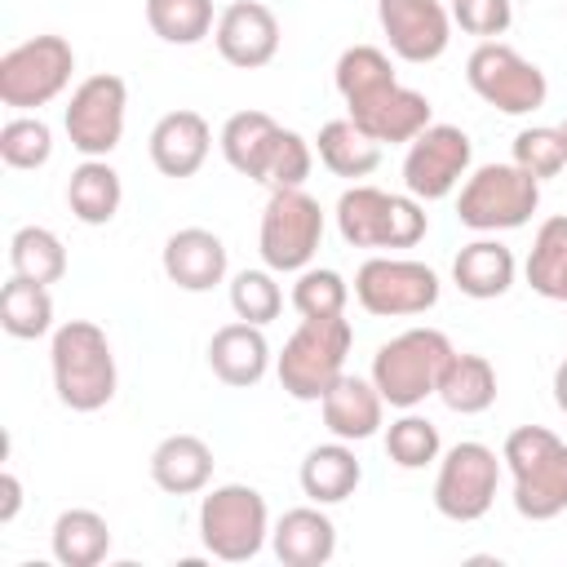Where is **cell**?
Wrapping results in <instances>:
<instances>
[{
  "instance_id": "obj_1",
  "label": "cell",
  "mask_w": 567,
  "mask_h": 567,
  "mask_svg": "<svg viewBox=\"0 0 567 567\" xmlns=\"http://www.w3.org/2000/svg\"><path fill=\"white\" fill-rule=\"evenodd\" d=\"M337 93L350 111V120L372 137V142H390V146H408L421 128L434 124V106L425 93L399 84L394 62L385 49L377 44H350L337 66H332Z\"/></svg>"
},
{
  "instance_id": "obj_2",
  "label": "cell",
  "mask_w": 567,
  "mask_h": 567,
  "mask_svg": "<svg viewBox=\"0 0 567 567\" xmlns=\"http://www.w3.org/2000/svg\"><path fill=\"white\" fill-rule=\"evenodd\" d=\"M49 372L58 403L71 412H97L115 399L120 372L111 337L93 319H66L49 337Z\"/></svg>"
},
{
  "instance_id": "obj_3",
  "label": "cell",
  "mask_w": 567,
  "mask_h": 567,
  "mask_svg": "<svg viewBox=\"0 0 567 567\" xmlns=\"http://www.w3.org/2000/svg\"><path fill=\"white\" fill-rule=\"evenodd\" d=\"M501 461L514 478V509L527 523H549L567 509V443L545 425L509 430Z\"/></svg>"
},
{
  "instance_id": "obj_4",
  "label": "cell",
  "mask_w": 567,
  "mask_h": 567,
  "mask_svg": "<svg viewBox=\"0 0 567 567\" xmlns=\"http://www.w3.org/2000/svg\"><path fill=\"white\" fill-rule=\"evenodd\" d=\"M350 346H354V328L346 315L301 319L297 332L275 354V372H279L284 394H292L297 403H319L337 385V377L346 372Z\"/></svg>"
},
{
  "instance_id": "obj_5",
  "label": "cell",
  "mask_w": 567,
  "mask_h": 567,
  "mask_svg": "<svg viewBox=\"0 0 567 567\" xmlns=\"http://www.w3.org/2000/svg\"><path fill=\"white\" fill-rule=\"evenodd\" d=\"M452 354H456V346L447 341V332H439V328H408V332H399V337L377 346V354H372V385L399 412L421 408L439 390V377H443Z\"/></svg>"
},
{
  "instance_id": "obj_6",
  "label": "cell",
  "mask_w": 567,
  "mask_h": 567,
  "mask_svg": "<svg viewBox=\"0 0 567 567\" xmlns=\"http://www.w3.org/2000/svg\"><path fill=\"white\" fill-rule=\"evenodd\" d=\"M337 230L350 248H412L425 239L430 217L416 195H390L354 182L337 199Z\"/></svg>"
},
{
  "instance_id": "obj_7",
  "label": "cell",
  "mask_w": 567,
  "mask_h": 567,
  "mask_svg": "<svg viewBox=\"0 0 567 567\" xmlns=\"http://www.w3.org/2000/svg\"><path fill=\"white\" fill-rule=\"evenodd\" d=\"M199 540L221 563H248L270 540V509L266 496L248 483L204 487L199 496Z\"/></svg>"
},
{
  "instance_id": "obj_8",
  "label": "cell",
  "mask_w": 567,
  "mask_h": 567,
  "mask_svg": "<svg viewBox=\"0 0 567 567\" xmlns=\"http://www.w3.org/2000/svg\"><path fill=\"white\" fill-rule=\"evenodd\" d=\"M536 208H540V182L532 173H523L514 159L474 168L456 195V221L478 235L518 230L532 221Z\"/></svg>"
},
{
  "instance_id": "obj_9",
  "label": "cell",
  "mask_w": 567,
  "mask_h": 567,
  "mask_svg": "<svg viewBox=\"0 0 567 567\" xmlns=\"http://www.w3.org/2000/svg\"><path fill=\"white\" fill-rule=\"evenodd\" d=\"M323 244V208L315 195H306V186H284L270 190L266 208H261V230H257V248L261 261L275 275H297L315 261Z\"/></svg>"
},
{
  "instance_id": "obj_10",
  "label": "cell",
  "mask_w": 567,
  "mask_h": 567,
  "mask_svg": "<svg viewBox=\"0 0 567 567\" xmlns=\"http://www.w3.org/2000/svg\"><path fill=\"white\" fill-rule=\"evenodd\" d=\"M75 49L62 35H31L0 58V102L9 111H40L66 93Z\"/></svg>"
},
{
  "instance_id": "obj_11",
  "label": "cell",
  "mask_w": 567,
  "mask_h": 567,
  "mask_svg": "<svg viewBox=\"0 0 567 567\" xmlns=\"http://www.w3.org/2000/svg\"><path fill=\"white\" fill-rule=\"evenodd\" d=\"M465 80L501 115H532L549 97L545 71L527 62L518 49H509L505 40H478V49L465 58Z\"/></svg>"
},
{
  "instance_id": "obj_12",
  "label": "cell",
  "mask_w": 567,
  "mask_h": 567,
  "mask_svg": "<svg viewBox=\"0 0 567 567\" xmlns=\"http://www.w3.org/2000/svg\"><path fill=\"white\" fill-rule=\"evenodd\" d=\"M439 275L412 257H368L354 270V301L377 319H412L439 306Z\"/></svg>"
},
{
  "instance_id": "obj_13",
  "label": "cell",
  "mask_w": 567,
  "mask_h": 567,
  "mask_svg": "<svg viewBox=\"0 0 567 567\" xmlns=\"http://www.w3.org/2000/svg\"><path fill=\"white\" fill-rule=\"evenodd\" d=\"M124 120H128V84L111 71L80 80L71 89V102L62 106L66 142L84 159H106L124 137Z\"/></svg>"
},
{
  "instance_id": "obj_14",
  "label": "cell",
  "mask_w": 567,
  "mask_h": 567,
  "mask_svg": "<svg viewBox=\"0 0 567 567\" xmlns=\"http://www.w3.org/2000/svg\"><path fill=\"white\" fill-rule=\"evenodd\" d=\"M501 456L487 443H452L439 456V474H434V509L452 523H478L492 501H496V483H501Z\"/></svg>"
},
{
  "instance_id": "obj_15",
  "label": "cell",
  "mask_w": 567,
  "mask_h": 567,
  "mask_svg": "<svg viewBox=\"0 0 567 567\" xmlns=\"http://www.w3.org/2000/svg\"><path fill=\"white\" fill-rule=\"evenodd\" d=\"M470 159H474V142H470L465 128H456V124H430V128H421L408 142L403 186L421 204L447 199L461 186V177H470Z\"/></svg>"
},
{
  "instance_id": "obj_16",
  "label": "cell",
  "mask_w": 567,
  "mask_h": 567,
  "mask_svg": "<svg viewBox=\"0 0 567 567\" xmlns=\"http://www.w3.org/2000/svg\"><path fill=\"white\" fill-rule=\"evenodd\" d=\"M377 22L394 58L425 66L452 44V9L443 0H377Z\"/></svg>"
},
{
  "instance_id": "obj_17",
  "label": "cell",
  "mask_w": 567,
  "mask_h": 567,
  "mask_svg": "<svg viewBox=\"0 0 567 567\" xmlns=\"http://www.w3.org/2000/svg\"><path fill=\"white\" fill-rule=\"evenodd\" d=\"M213 44H217L221 62H230L239 71H257V66L275 62V53H279V18L261 0H235L217 13Z\"/></svg>"
},
{
  "instance_id": "obj_18",
  "label": "cell",
  "mask_w": 567,
  "mask_h": 567,
  "mask_svg": "<svg viewBox=\"0 0 567 567\" xmlns=\"http://www.w3.org/2000/svg\"><path fill=\"white\" fill-rule=\"evenodd\" d=\"M146 151H151V164H155L159 177L182 182V177H195L204 168V159L213 151V128L199 111L177 106V111L155 120V128L146 137Z\"/></svg>"
},
{
  "instance_id": "obj_19",
  "label": "cell",
  "mask_w": 567,
  "mask_h": 567,
  "mask_svg": "<svg viewBox=\"0 0 567 567\" xmlns=\"http://www.w3.org/2000/svg\"><path fill=\"white\" fill-rule=\"evenodd\" d=\"M159 266H164L168 284H177L182 292H213L226 279L230 257H226L221 235H213L204 226H182L164 239Z\"/></svg>"
},
{
  "instance_id": "obj_20",
  "label": "cell",
  "mask_w": 567,
  "mask_h": 567,
  "mask_svg": "<svg viewBox=\"0 0 567 567\" xmlns=\"http://www.w3.org/2000/svg\"><path fill=\"white\" fill-rule=\"evenodd\" d=\"M270 363H275V354H270V341H266L261 323L235 319V323H221L208 337V368L230 390H252L270 372Z\"/></svg>"
},
{
  "instance_id": "obj_21",
  "label": "cell",
  "mask_w": 567,
  "mask_h": 567,
  "mask_svg": "<svg viewBox=\"0 0 567 567\" xmlns=\"http://www.w3.org/2000/svg\"><path fill=\"white\" fill-rule=\"evenodd\" d=\"M319 412H323L328 434L332 439H346V443H363V439L381 434V425H385V399L372 385V377L341 372L337 385L319 399Z\"/></svg>"
},
{
  "instance_id": "obj_22",
  "label": "cell",
  "mask_w": 567,
  "mask_h": 567,
  "mask_svg": "<svg viewBox=\"0 0 567 567\" xmlns=\"http://www.w3.org/2000/svg\"><path fill=\"white\" fill-rule=\"evenodd\" d=\"M270 549L284 567H323L337 554V523L315 501L284 509V518L270 527Z\"/></svg>"
},
{
  "instance_id": "obj_23",
  "label": "cell",
  "mask_w": 567,
  "mask_h": 567,
  "mask_svg": "<svg viewBox=\"0 0 567 567\" xmlns=\"http://www.w3.org/2000/svg\"><path fill=\"white\" fill-rule=\"evenodd\" d=\"M213 447L199 434H168L151 452V483L168 496H195L213 483Z\"/></svg>"
},
{
  "instance_id": "obj_24",
  "label": "cell",
  "mask_w": 567,
  "mask_h": 567,
  "mask_svg": "<svg viewBox=\"0 0 567 567\" xmlns=\"http://www.w3.org/2000/svg\"><path fill=\"white\" fill-rule=\"evenodd\" d=\"M514 279H518V261H514V252L501 244V239H470L456 257H452V284L465 292V297H474V301H496V297H505L509 288H514Z\"/></svg>"
},
{
  "instance_id": "obj_25",
  "label": "cell",
  "mask_w": 567,
  "mask_h": 567,
  "mask_svg": "<svg viewBox=\"0 0 567 567\" xmlns=\"http://www.w3.org/2000/svg\"><path fill=\"white\" fill-rule=\"evenodd\" d=\"M297 483L301 492L315 501V505H341L354 496V487L363 483V465L354 456V447L346 439H332V443H315L297 470Z\"/></svg>"
},
{
  "instance_id": "obj_26",
  "label": "cell",
  "mask_w": 567,
  "mask_h": 567,
  "mask_svg": "<svg viewBox=\"0 0 567 567\" xmlns=\"http://www.w3.org/2000/svg\"><path fill=\"white\" fill-rule=\"evenodd\" d=\"M279 128H284V124H279L275 115H266V111H235V115L221 124L217 146H221L226 164H230L239 177L261 182V173H266V159H270V146H275Z\"/></svg>"
},
{
  "instance_id": "obj_27",
  "label": "cell",
  "mask_w": 567,
  "mask_h": 567,
  "mask_svg": "<svg viewBox=\"0 0 567 567\" xmlns=\"http://www.w3.org/2000/svg\"><path fill=\"white\" fill-rule=\"evenodd\" d=\"M124 204L120 173L106 159H84L66 177V208L80 226H111Z\"/></svg>"
},
{
  "instance_id": "obj_28",
  "label": "cell",
  "mask_w": 567,
  "mask_h": 567,
  "mask_svg": "<svg viewBox=\"0 0 567 567\" xmlns=\"http://www.w3.org/2000/svg\"><path fill=\"white\" fill-rule=\"evenodd\" d=\"M447 412L456 416H478L496 403V368L483 359V354H470V350H456L439 377V390Z\"/></svg>"
},
{
  "instance_id": "obj_29",
  "label": "cell",
  "mask_w": 567,
  "mask_h": 567,
  "mask_svg": "<svg viewBox=\"0 0 567 567\" xmlns=\"http://www.w3.org/2000/svg\"><path fill=\"white\" fill-rule=\"evenodd\" d=\"M49 549L62 567H97L111 554V527L97 509H62L49 532Z\"/></svg>"
},
{
  "instance_id": "obj_30",
  "label": "cell",
  "mask_w": 567,
  "mask_h": 567,
  "mask_svg": "<svg viewBox=\"0 0 567 567\" xmlns=\"http://www.w3.org/2000/svg\"><path fill=\"white\" fill-rule=\"evenodd\" d=\"M315 155H319V164H323L332 177L359 182V177L377 173V164H381V142H372V137L346 115V120H328V124L319 128Z\"/></svg>"
},
{
  "instance_id": "obj_31",
  "label": "cell",
  "mask_w": 567,
  "mask_h": 567,
  "mask_svg": "<svg viewBox=\"0 0 567 567\" xmlns=\"http://www.w3.org/2000/svg\"><path fill=\"white\" fill-rule=\"evenodd\" d=\"M0 328L18 341L53 337V292H49V284L9 275V284L0 288Z\"/></svg>"
},
{
  "instance_id": "obj_32",
  "label": "cell",
  "mask_w": 567,
  "mask_h": 567,
  "mask_svg": "<svg viewBox=\"0 0 567 567\" xmlns=\"http://www.w3.org/2000/svg\"><path fill=\"white\" fill-rule=\"evenodd\" d=\"M523 275L532 284V292H540L545 301L567 306V217H545L540 221Z\"/></svg>"
},
{
  "instance_id": "obj_33",
  "label": "cell",
  "mask_w": 567,
  "mask_h": 567,
  "mask_svg": "<svg viewBox=\"0 0 567 567\" xmlns=\"http://www.w3.org/2000/svg\"><path fill=\"white\" fill-rule=\"evenodd\" d=\"M9 270L35 284H58L66 275V244L49 226H18L9 239Z\"/></svg>"
},
{
  "instance_id": "obj_34",
  "label": "cell",
  "mask_w": 567,
  "mask_h": 567,
  "mask_svg": "<svg viewBox=\"0 0 567 567\" xmlns=\"http://www.w3.org/2000/svg\"><path fill=\"white\" fill-rule=\"evenodd\" d=\"M146 27L164 44H199L213 35L217 13L213 0H146Z\"/></svg>"
},
{
  "instance_id": "obj_35",
  "label": "cell",
  "mask_w": 567,
  "mask_h": 567,
  "mask_svg": "<svg viewBox=\"0 0 567 567\" xmlns=\"http://www.w3.org/2000/svg\"><path fill=\"white\" fill-rule=\"evenodd\" d=\"M385 456L399 470H425L443 456V439L439 425L430 416H416V408H408L399 421L385 425Z\"/></svg>"
},
{
  "instance_id": "obj_36",
  "label": "cell",
  "mask_w": 567,
  "mask_h": 567,
  "mask_svg": "<svg viewBox=\"0 0 567 567\" xmlns=\"http://www.w3.org/2000/svg\"><path fill=\"white\" fill-rule=\"evenodd\" d=\"M0 159L18 173H31V168H44L53 159V128L40 120V115H9L4 128H0Z\"/></svg>"
},
{
  "instance_id": "obj_37",
  "label": "cell",
  "mask_w": 567,
  "mask_h": 567,
  "mask_svg": "<svg viewBox=\"0 0 567 567\" xmlns=\"http://www.w3.org/2000/svg\"><path fill=\"white\" fill-rule=\"evenodd\" d=\"M346 301H350V284L341 279V270H332V266H306V270H297L292 310H297L301 319H332V315H346Z\"/></svg>"
},
{
  "instance_id": "obj_38",
  "label": "cell",
  "mask_w": 567,
  "mask_h": 567,
  "mask_svg": "<svg viewBox=\"0 0 567 567\" xmlns=\"http://www.w3.org/2000/svg\"><path fill=\"white\" fill-rule=\"evenodd\" d=\"M230 310H235V319H248V323H270V319H279V310H284V288L275 284V270L266 266V270H239L235 279H230Z\"/></svg>"
},
{
  "instance_id": "obj_39",
  "label": "cell",
  "mask_w": 567,
  "mask_h": 567,
  "mask_svg": "<svg viewBox=\"0 0 567 567\" xmlns=\"http://www.w3.org/2000/svg\"><path fill=\"white\" fill-rule=\"evenodd\" d=\"M514 164H518L523 173H532L536 182L558 177V173L567 168V142H563V133L549 128V124L518 128V137H514Z\"/></svg>"
},
{
  "instance_id": "obj_40",
  "label": "cell",
  "mask_w": 567,
  "mask_h": 567,
  "mask_svg": "<svg viewBox=\"0 0 567 567\" xmlns=\"http://www.w3.org/2000/svg\"><path fill=\"white\" fill-rule=\"evenodd\" d=\"M310 168H315V142H306L297 128H279L270 159H266V173H261V186H270V190L306 186Z\"/></svg>"
},
{
  "instance_id": "obj_41",
  "label": "cell",
  "mask_w": 567,
  "mask_h": 567,
  "mask_svg": "<svg viewBox=\"0 0 567 567\" xmlns=\"http://www.w3.org/2000/svg\"><path fill=\"white\" fill-rule=\"evenodd\" d=\"M452 22H456L465 35L496 40V35L509 31L514 4H509V0H452Z\"/></svg>"
},
{
  "instance_id": "obj_42",
  "label": "cell",
  "mask_w": 567,
  "mask_h": 567,
  "mask_svg": "<svg viewBox=\"0 0 567 567\" xmlns=\"http://www.w3.org/2000/svg\"><path fill=\"white\" fill-rule=\"evenodd\" d=\"M22 509V483L13 470H0V523H13Z\"/></svg>"
},
{
  "instance_id": "obj_43",
  "label": "cell",
  "mask_w": 567,
  "mask_h": 567,
  "mask_svg": "<svg viewBox=\"0 0 567 567\" xmlns=\"http://www.w3.org/2000/svg\"><path fill=\"white\" fill-rule=\"evenodd\" d=\"M554 403H558V412L567 416V359L554 368Z\"/></svg>"
},
{
  "instance_id": "obj_44",
  "label": "cell",
  "mask_w": 567,
  "mask_h": 567,
  "mask_svg": "<svg viewBox=\"0 0 567 567\" xmlns=\"http://www.w3.org/2000/svg\"><path fill=\"white\" fill-rule=\"evenodd\" d=\"M558 133H563V142H567V120H563V124H558Z\"/></svg>"
}]
</instances>
